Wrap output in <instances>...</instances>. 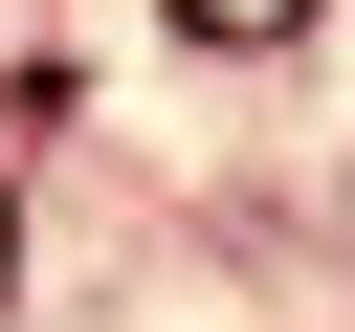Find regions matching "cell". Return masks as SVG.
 I'll return each mask as SVG.
<instances>
[{
  "label": "cell",
  "instance_id": "cell-1",
  "mask_svg": "<svg viewBox=\"0 0 355 332\" xmlns=\"http://www.w3.org/2000/svg\"><path fill=\"white\" fill-rule=\"evenodd\" d=\"M155 22H178V44H288L311 0H155Z\"/></svg>",
  "mask_w": 355,
  "mask_h": 332
},
{
  "label": "cell",
  "instance_id": "cell-2",
  "mask_svg": "<svg viewBox=\"0 0 355 332\" xmlns=\"http://www.w3.org/2000/svg\"><path fill=\"white\" fill-rule=\"evenodd\" d=\"M0 266H22V199H0Z\"/></svg>",
  "mask_w": 355,
  "mask_h": 332
}]
</instances>
